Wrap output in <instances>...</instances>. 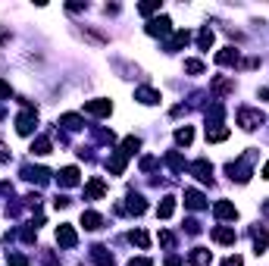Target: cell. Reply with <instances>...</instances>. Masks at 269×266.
<instances>
[{"label":"cell","instance_id":"1","mask_svg":"<svg viewBox=\"0 0 269 266\" xmlns=\"http://www.w3.org/2000/svg\"><path fill=\"white\" fill-rule=\"evenodd\" d=\"M35 125H38V113L31 107L25 110V113H19V119H16V132H19V135H31Z\"/></svg>","mask_w":269,"mask_h":266},{"label":"cell","instance_id":"2","mask_svg":"<svg viewBox=\"0 0 269 266\" xmlns=\"http://www.w3.org/2000/svg\"><path fill=\"white\" fill-rule=\"evenodd\" d=\"M238 122H241V128L254 132V128L263 122V113H257V110H241V113H238Z\"/></svg>","mask_w":269,"mask_h":266},{"label":"cell","instance_id":"3","mask_svg":"<svg viewBox=\"0 0 269 266\" xmlns=\"http://www.w3.org/2000/svg\"><path fill=\"white\" fill-rule=\"evenodd\" d=\"M85 110L91 116H110L113 113V104H110V100H104V97H97V100H88Z\"/></svg>","mask_w":269,"mask_h":266},{"label":"cell","instance_id":"4","mask_svg":"<svg viewBox=\"0 0 269 266\" xmlns=\"http://www.w3.org/2000/svg\"><path fill=\"white\" fill-rule=\"evenodd\" d=\"M169 31H172V22L169 19H166V16H160V19H150L147 22V35H169Z\"/></svg>","mask_w":269,"mask_h":266},{"label":"cell","instance_id":"5","mask_svg":"<svg viewBox=\"0 0 269 266\" xmlns=\"http://www.w3.org/2000/svg\"><path fill=\"white\" fill-rule=\"evenodd\" d=\"M213 213H216V219H238V210H235L232 201H219L213 207Z\"/></svg>","mask_w":269,"mask_h":266},{"label":"cell","instance_id":"6","mask_svg":"<svg viewBox=\"0 0 269 266\" xmlns=\"http://www.w3.org/2000/svg\"><path fill=\"white\" fill-rule=\"evenodd\" d=\"M191 173H194L200 182H213V166H210L207 160H197V163H191Z\"/></svg>","mask_w":269,"mask_h":266},{"label":"cell","instance_id":"7","mask_svg":"<svg viewBox=\"0 0 269 266\" xmlns=\"http://www.w3.org/2000/svg\"><path fill=\"white\" fill-rule=\"evenodd\" d=\"M56 241H60L63 247H75L79 235H75V229H72V226H60V229H56Z\"/></svg>","mask_w":269,"mask_h":266},{"label":"cell","instance_id":"8","mask_svg":"<svg viewBox=\"0 0 269 266\" xmlns=\"http://www.w3.org/2000/svg\"><path fill=\"white\" fill-rule=\"evenodd\" d=\"M213 241H219V244H235V229H232V226H216V229H213Z\"/></svg>","mask_w":269,"mask_h":266},{"label":"cell","instance_id":"9","mask_svg":"<svg viewBox=\"0 0 269 266\" xmlns=\"http://www.w3.org/2000/svg\"><path fill=\"white\" fill-rule=\"evenodd\" d=\"M116 210H119V213H125V210H129V213H134V216H141V213L147 210V204H144V197L132 194V197H129V207H116Z\"/></svg>","mask_w":269,"mask_h":266},{"label":"cell","instance_id":"10","mask_svg":"<svg viewBox=\"0 0 269 266\" xmlns=\"http://www.w3.org/2000/svg\"><path fill=\"white\" fill-rule=\"evenodd\" d=\"M91 260H94L97 266H113V254L97 244V247H91Z\"/></svg>","mask_w":269,"mask_h":266},{"label":"cell","instance_id":"11","mask_svg":"<svg viewBox=\"0 0 269 266\" xmlns=\"http://www.w3.org/2000/svg\"><path fill=\"white\" fill-rule=\"evenodd\" d=\"M81 226H85L88 232H97L100 226H104V219H100V213H94V210H85V213H81Z\"/></svg>","mask_w":269,"mask_h":266},{"label":"cell","instance_id":"12","mask_svg":"<svg viewBox=\"0 0 269 266\" xmlns=\"http://www.w3.org/2000/svg\"><path fill=\"white\" fill-rule=\"evenodd\" d=\"M185 204H188L191 210H204V207H207L204 194H200V191H194V188H191V191H185Z\"/></svg>","mask_w":269,"mask_h":266},{"label":"cell","instance_id":"13","mask_svg":"<svg viewBox=\"0 0 269 266\" xmlns=\"http://www.w3.org/2000/svg\"><path fill=\"white\" fill-rule=\"evenodd\" d=\"M60 185H63V188L79 185V169H75V166H66L63 173H60Z\"/></svg>","mask_w":269,"mask_h":266},{"label":"cell","instance_id":"14","mask_svg":"<svg viewBox=\"0 0 269 266\" xmlns=\"http://www.w3.org/2000/svg\"><path fill=\"white\" fill-rule=\"evenodd\" d=\"M225 138H229V128H225V125H207V141H225Z\"/></svg>","mask_w":269,"mask_h":266},{"label":"cell","instance_id":"15","mask_svg":"<svg viewBox=\"0 0 269 266\" xmlns=\"http://www.w3.org/2000/svg\"><path fill=\"white\" fill-rule=\"evenodd\" d=\"M216 63H219V66H232V63H238V50H235V47L219 50V54H216Z\"/></svg>","mask_w":269,"mask_h":266},{"label":"cell","instance_id":"16","mask_svg":"<svg viewBox=\"0 0 269 266\" xmlns=\"http://www.w3.org/2000/svg\"><path fill=\"white\" fill-rule=\"evenodd\" d=\"M104 194H107V185L100 178H91L88 188H85V197H104Z\"/></svg>","mask_w":269,"mask_h":266},{"label":"cell","instance_id":"17","mask_svg":"<svg viewBox=\"0 0 269 266\" xmlns=\"http://www.w3.org/2000/svg\"><path fill=\"white\" fill-rule=\"evenodd\" d=\"M172 213H175V197H163V204L157 207V216L160 219H169Z\"/></svg>","mask_w":269,"mask_h":266},{"label":"cell","instance_id":"18","mask_svg":"<svg viewBox=\"0 0 269 266\" xmlns=\"http://www.w3.org/2000/svg\"><path fill=\"white\" fill-rule=\"evenodd\" d=\"M188 41H191V35H188V31H175V35H172V41H169V44H166V50H169V54H172V50L185 47V44H188Z\"/></svg>","mask_w":269,"mask_h":266},{"label":"cell","instance_id":"19","mask_svg":"<svg viewBox=\"0 0 269 266\" xmlns=\"http://www.w3.org/2000/svg\"><path fill=\"white\" fill-rule=\"evenodd\" d=\"M134 97H138L141 104H147V107H150V104H160V94H157L154 88H141L138 94H134Z\"/></svg>","mask_w":269,"mask_h":266},{"label":"cell","instance_id":"20","mask_svg":"<svg viewBox=\"0 0 269 266\" xmlns=\"http://www.w3.org/2000/svg\"><path fill=\"white\" fill-rule=\"evenodd\" d=\"M254 247H257V254H263L266 247H269V235L263 229H254Z\"/></svg>","mask_w":269,"mask_h":266},{"label":"cell","instance_id":"21","mask_svg":"<svg viewBox=\"0 0 269 266\" xmlns=\"http://www.w3.org/2000/svg\"><path fill=\"white\" fill-rule=\"evenodd\" d=\"M197 47H200V50H210V47H213V31H210V29H200V35H197Z\"/></svg>","mask_w":269,"mask_h":266},{"label":"cell","instance_id":"22","mask_svg":"<svg viewBox=\"0 0 269 266\" xmlns=\"http://www.w3.org/2000/svg\"><path fill=\"white\" fill-rule=\"evenodd\" d=\"M138 148H141V138H134V135H129V138L122 141V150H119V153H125V157H129V153H134Z\"/></svg>","mask_w":269,"mask_h":266},{"label":"cell","instance_id":"23","mask_svg":"<svg viewBox=\"0 0 269 266\" xmlns=\"http://www.w3.org/2000/svg\"><path fill=\"white\" fill-rule=\"evenodd\" d=\"M175 141H179V144H191V141H194V128H191V125L179 128V132H175Z\"/></svg>","mask_w":269,"mask_h":266},{"label":"cell","instance_id":"24","mask_svg":"<svg viewBox=\"0 0 269 266\" xmlns=\"http://www.w3.org/2000/svg\"><path fill=\"white\" fill-rule=\"evenodd\" d=\"M129 241H132V244H138V247H147V244H150V238H147V232L134 229L132 235H129Z\"/></svg>","mask_w":269,"mask_h":266},{"label":"cell","instance_id":"25","mask_svg":"<svg viewBox=\"0 0 269 266\" xmlns=\"http://www.w3.org/2000/svg\"><path fill=\"white\" fill-rule=\"evenodd\" d=\"M107 166H110V173H116V176H119L122 169H125V153H116V157H113L110 163H107Z\"/></svg>","mask_w":269,"mask_h":266},{"label":"cell","instance_id":"26","mask_svg":"<svg viewBox=\"0 0 269 266\" xmlns=\"http://www.w3.org/2000/svg\"><path fill=\"white\" fill-rule=\"evenodd\" d=\"M31 153H38V157H44V153H50V141H47V138H38L35 144H31Z\"/></svg>","mask_w":269,"mask_h":266},{"label":"cell","instance_id":"27","mask_svg":"<svg viewBox=\"0 0 269 266\" xmlns=\"http://www.w3.org/2000/svg\"><path fill=\"white\" fill-rule=\"evenodd\" d=\"M191 263H197V266H207V263H210V251H204V247H197V251L191 254Z\"/></svg>","mask_w":269,"mask_h":266},{"label":"cell","instance_id":"28","mask_svg":"<svg viewBox=\"0 0 269 266\" xmlns=\"http://www.w3.org/2000/svg\"><path fill=\"white\" fill-rule=\"evenodd\" d=\"M60 122H63L66 128H81V119L75 116V113H66V116H60Z\"/></svg>","mask_w":269,"mask_h":266},{"label":"cell","instance_id":"29","mask_svg":"<svg viewBox=\"0 0 269 266\" xmlns=\"http://www.w3.org/2000/svg\"><path fill=\"white\" fill-rule=\"evenodd\" d=\"M166 163H169L175 173H182V169H185V160L179 157V153H166Z\"/></svg>","mask_w":269,"mask_h":266},{"label":"cell","instance_id":"30","mask_svg":"<svg viewBox=\"0 0 269 266\" xmlns=\"http://www.w3.org/2000/svg\"><path fill=\"white\" fill-rule=\"evenodd\" d=\"M157 10H160V0H147V3H141V6H138V13H141V16H150V13H157Z\"/></svg>","mask_w":269,"mask_h":266},{"label":"cell","instance_id":"31","mask_svg":"<svg viewBox=\"0 0 269 266\" xmlns=\"http://www.w3.org/2000/svg\"><path fill=\"white\" fill-rule=\"evenodd\" d=\"M185 69H188L191 75H200L204 72V63H200V59H185Z\"/></svg>","mask_w":269,"mask_h":266},{"label":"cell","instance_id":"32","mask_svg":"<svg viewBox=\"0 0 269 266\" xmlns=\"http://www.w3.org/2000/svg\"><path fill=\"white\" fill-rule=\"evenodd\" d=\"M213 91H219V94L232 91V82H229V79H216V82H213Z\"/></svg>","mask_w":269,"mask_h":266},{"label":"cell","instance_id":"33","mask_svg":"<svg viewBox=\"0 0 269 266\" xmlns=\"http://www.w3.org/2000/svg\"><path fill=\"white\" fill-rule=\"evenodd\" d=\"M6 263H10V266H28V260H25L22 254H10V257H6Z\"/></svg>","mask_w":269,"mask_h":266},{"label":"cell","instance_id":"34","mask_svg":"<svg viewBox=\"0 0 269 266\" xmlns=\"http://www.w3.org/2000/svg\"><path fill=\"white\" fill-rule=\"evenodd\" d=\"M129 266H150V257H132Z\"/></svg>","mask_w":269,"mask_h":266},{"label":"cell","instance_id":"35","mask_svg":"<svg viewBox=\"0 0 269 266\" xmlns=\"http://www.w3.org/2000/svg\"><path fill=\"white\" fill-rule=\"evenodd\" d=\"M166 266H182V257L179 254H169V257H166Z\"/></svg>","mask_w":269,"mask_h":266},{"label":"cell","instance_id":"36","mask_svg":"<svg viewBox=\"0 0 269 266\" xmlns=\"http://www.w3.org/2000/svg\"><path fill=\"white\" fill-rule=\"evenodd\" d=\"M10 94H13V88H10L3 79H0V97H10Z\"/></svg>","mask_w":269,"mask_h":266},{"label":"cell","instance_id":"37","mask_svg":"<svg viewBox=\"0 0 269 266\" xmlns=\"http://www.w3.org/2000/svg\"><path fill=\"white\" fill-rule=\"evenodd\" d=\"M160 241H163L166 247H172V235H169V232H160Z\"/></svg>","mask_w":269,"mask_h":266},{"label":"cell","instance_id":"38","mask_svg":"<svg viewBox=\"0 0 269 266\" xmlns=\"http://www.w3.org/2000/svg\"><path fill=\"white\" fill-rule=\"evenodd\" d=\"M54 204H56V207H69V197H66V194H60V197H56Z\"/></svg>","mask_w":269,"mask_h":266},{"label":"cell","instance_id":"39","mask_svg":"<svg viewBox=\"0 0 269 266\" xmlns=\"http://www.w3.org/2000/svg\"><path fill=\"white\" fill-rule=\"evenodd\" d=\"M154 163H157L154 157H144V160H141V169H150V166H154Z\"/></svg>","mask_w":269,"mask_h":266},{"label":"cell","instance_id":"40","mask_svg":"<svg viewBox=\"0 0 269 266\" xmlns=\"http://www.w3.org/2000/svg\"><path fill=\"white\" fill-rule=\"evenodd\" d=\"M222 266H241V257H229V260H225Z\"/></svg>","mask_w":269,"mask_h":266},{"label":"cell","instance_id":"41","mask_svg":"<svg viewBox=\"0 0 269 266\" xmlns=\"http://www.w3.org/2000/svg\"><path fill=\"white\" fill-rule=\"evenodd\" d=\"M260 97H263V100H269V88H263V91H260Z\"/></svg>","mask_w":269,"mask_h":266},{"label":"cell","instance_id":"42","mask_svg":"<svg viewBox=\"0 0 269 266\" xmlns=\"http://www.w3.org/2000/svg\"><path fill=\"white\" fill-rule=\"evenodd\" d=\"M263 178H269V163H266V166H263Z\"/></svg>","mask_w":269,"mask_h":266},{"label":"cell","instance_id":"43","mask_svg":"<svg viewBox=\"0 0 269 266\" xmlns=\"http://www.w3.org/2000/svg\"><path fill=\"white\" fill-rule=\"evenodd\" d=\"M266 207H269V204H266Z\"/></svg>","mask_w":269,"mask_h":266}]
</instances>
